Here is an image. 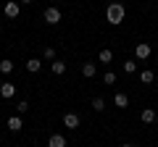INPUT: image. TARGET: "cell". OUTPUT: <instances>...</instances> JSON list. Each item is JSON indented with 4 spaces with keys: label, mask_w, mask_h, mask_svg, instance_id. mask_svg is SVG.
<instances>
[{
    "label": "cell",
    "mask_w": 158,
    "mask_h": 147,
    "mask_svg": "<svg viewBox=\"0 0 158 147\" xmlns=\"http://www.w3.org/2000/svg\"><path fill=\"white\" fill-rule=\"evenodd\" d=\"M19 11H21V6H19L16 0H8V3H6V16H8V18H16Z\"/></svg>",
    "instance_id": "8992f818"
},
{
    "label": "cell",
    "mask_w": 158,
    "mask_h": 147,
    "mask_svg": "<svg viewBox=\"0 0 158 147\" xmlns=\"http://www.w3.org/2000/svg\"><path fill=\"white\" fill-rule=\"evenodd\" d=\"M48 147H66V137L63 134H53L48 139Z\"/></svg>",
    "instance_id": "ba28073f"
},
{
    "label": "cell",
    "mask_w": 158,
    "mask_h": 147,
    "mask_svg": "<svg viewBox=\"0 0 158 147\" xmlns=\"http://www.w3.org/2000/svg\"><path fill=\"white\" fill-rule=\"evenodd\" d=\"M11 71H13V61L3 58V61H0V74H11Z\"/></svg>",
    "instance_id": "e0dca14e"
},
{
    "label": "cell",
    "mask_w": 158,
    "mask_h": 147,
    "mask_svg": "<svg viewBox=\"0 0 158 147\" xmlns=\"http://www.w3.org/2000/svg\"><path fill=\"white\" fill-rule=\"evenodd\" d=\"M113 105H116L118 110H124V108H129V97H127L124 92H116V95H113Z\"/></svg>",
    "instance_id": "5b68a950"
},
{
    "label": "cell",
    "mask_w": 158,
    "mask_h": 147,
    "mask_svg": "<svg viewBox=\"0 0 158 147\" xmlns=\"http://www.w3.org/2000/svg\"><path fill=\"white\" fill-rule=\"evenodd\" d=\"M135 55H137V61H145V58H150V45H148V42H140V45L135 47Z\"/></svg>",
    "instance_id": "277c9868"
},
{
    "label": "cell",
    "mask_w": 158,
    "mask_h": 147,
    "mask_svg": "<svg viewBox=\"0 0 158 147\" xmlns=\"http://www.w3.org/2000/svg\"><path fill=\"white\" fill-rule=\"evenodd\" d=\"M103 81H106V84H116V74H113V71H106V74H103Z\"/></svg>",
    "instance_id": "ffe728a7"
},
{
    "label": "cell",
    "mask_w": 158,
    "mask_h": 147,
    "mask_svg": "<svg viewBox=\"0 0 158 147\" xmlns=\"http://www.w3.org/2000/svg\"><path fill=\"white\" fill-rule=\"evenodd\" d=\"M98 58H100V63H111V61H113V50L103 47V50H100V55H98Z\"/></svg>",
    "instance_id": "9a60e30c"
},
{
    "label": "cell",
    "mask_w": 158,
    "mask_h": 147,
    "mask_svg": "<svg viewBox=\"0 0 158 147\" xmlns=\"http://www.w3.org/2000/svg\"><path fill=\"white\" fill-rule=\"evenodd\" d=\"M153 79H156V74H153V71H150V68H145V71H142V74H140V81H142V84H150V81H153Z\"/></svg>",
    "instance_id": "2e32d148"
},
{
    "label": "cell",
    "mask_w": 158,
    "mask_h": 147,
    "mask_svg": "<svg viewBox=\"0 0 158 147\" xmlns=\"http://www.w3.org/2000/svg\"><path fill=\"white\" fill-rule=\"evenodd\" d=\"M21 126H24L21 116H11V118H8V129L11 131H21Z\"/></svg>",
    "instance_id": "30bf717a"
},
{
    "label": "cell",
    "mask_w": 158,
    "mask_h": 147,
    "mask_svg": "<svg viewBox=\"0 0 158 147\" xmlns=\"http://www.w3.org/2000/svg\"><path fill=\"white\" fill-rule=\"evenodd\" d=\"M82 74H85L87 79H92V76L98 74V66L95 63H82Z\"/></svg>",
    "instance_id": "8fae6325"
},
{
    "label": "cell",
    "mask_w": 158,
    "mask_h": 147,
    "mask_svg": "<svg viewBox=\"0 0 158 147\" xmlns=\"http://www.w3.org/2000/svg\"><path fill=\"white\" fill-rule=\"evenodd\" d=\"M29 110V102L27 100H21V102H16V116H24Z\"/></svg>",
    "instance_id": "d6986e66"
},
{
    "label": "cell",
    "mask_w": 158,
    "mask_h": 147,
    "mask_svg": "<svg viewBox=\"0 0 158 147\" xmlns=\"http://www.w3.org/2000/svg\"><path fill=\"white\" fill-rule=\"evenodd\" d=\"M42 58H45V61H56V50H53V47H45V50H42Z\"/></svg>",
    "instance_id": "44dd1931"
},
{
    "label": "cell",
    "mask_w": 158,
    "mask_h": 147,
    "mask_svg": "<svg viewBox=\"0 0 158 147\" xmlns=\"http://www.w3.org/2000/svg\"><path fill=\"white\" fill-rule=\"evenodd\" d=\"M40 68H42V61H40V58H29V61H27V71L37 74Z\"/></svg>",
    "instance_id": "7c38bea8"
},
{
    "label": "cell",
    "mask_w": 158,
    "mask_h": 147,
    "mask_svg": "<svg viewBox=\"0 0 158 147\" xmlns=\"http://www.w3.org/2000/svg\"><path fill=\"white\" fill-rule=\"evenodd\" d=\"M124 16H127V8L121 6V3H111V6L106 8V18L111 21V26H118V24L124 21Z\"/></svg>",
    "instance_id": "6da1fadb"
},
{
    "label": "cell",
    "mask_w": 158,
    "mask_h": 147,
    "mask_svg": "<svg viewBox=\"0 0 158 147\" xmlns=\"http://www.w3.org/2000/svg\"><path fill=\"white\" fill-rule=\"evenodd\" d=\"M63 126H69V129H79V116L77 113H66V116H63Z\"/></svg>",
    "instance_id": "52a82bcc"
},
{
    "label": "cell",
    "mask_w": 158,
    "mask_h": 147,
    "mask_svg": "<svg viewBox=\"0 0 158 147\" xmlns=\"http://www.w3.org/2000/svg\"><path fill=\"white\" fill-rule=\"evenodd\" d=\"M50 68H53V74H58V76H61V74H66V63H63V61H58V58L50 63Z\"/></svg>",
    "instance_id": "4fadbf2b"
},
{
    "label": "cell",
    "mask_w": 158,
    "mask_h": 147,
    "mask_svg": "<svg viewBox=\"0 0 158 147\" xmlns=\"http://www.w3.org/2000/svg\"><path fill=\"white\" fill-rule=\"evenodd\" d=\"M90 105H92V110H95V113H103V110H106V100H103V97H95Z\"/></svg>",
    "instance_id": "5bb4252c"
},
{
    "label": "cell",
    "mask_w": 158,
    "mask_h": 147,
    "mask_svg": "<svg viewBox=\"0 0 158 147\" xmlns=\"http://www.w3.org/2000/svg\"><path fill=\"white\" fill-rule=\"evenodd\" d=\"M13 95H16V84H11V81H3V84H0V97L11 100Z\"/></svg>",
    "instance_id": "3957f363"
},
{
    "label": "cell",
    "mask_w": 158,
    "mask_h": 147,
    "mask_svg": "<svg viewBox=\"0 0 158 147\" xmlns=\"http://www.w3.org/2000/svg\"><path fill=\"white\" fill-rule=\"evenodd\" d=\"M135 71H137V61H132V58L124 61V74H135Z\"/></svg>",
    "instance_id": "ac0fdd59"
},
{
    "label": "cell",
    "mask_w": 158,
    "mask_h": 147,
    "mask_svg": "<svg viewBox=\"0 0 158 147\" xmlns=\"http://www.w3.org/2000/svg\"><path fill=\"white\" fill-rule=\"evenodd\" d=\"M121 147H135V145H121Z\"/></svg>",
    "instance_id": "603a6c76"
},
{
    "label": "cell",
    "mask_w": 158,
    "mask_h": 147,
    "mask_svg": "<svg viewBox=\"0 0 158 147\" xmlns=\"http://www.w3.org/2000/svg\"><path fill=\"white\" fill-rule=\"evenodd\" d=\"M19 3H24V6H29V3H34V0H19Z\"/></svg>",
    "instance_id": "7402d4cb"
},
{
    "label": "cell",
    "mask_w": 158,
    "mask_h": 147,
    "mask_svg": "<svg viewBox=\"0 0 158 147\" xmlns=\"http://www.w3.org/2000/svg\"><path fill=\"white\" fill-rule=\"evenodd\" d=\"M140 118H142V124H153L158 116H156V110H153V108H145V110L140 113Z\"/></svg>",
    "instance_id": "9c48e42d"
},
{
    "label": "cell",
    "mask_w": 158,
    "mask_h": 147,
    "mask_svg": "<svg viewBox=\"0 0 158 147\" xmlns=\"http://www.w3.org/2000/svg\"><path fill=\"white\" fill-rule=\"evenodd\" d=\"M42 16H45V21L50 24V26H56V24L61 21V11H58L56 6H48V8H45V13H42Z\"/></svg>",
    "instance_id": "7a4b0ae2"
}]
</instances>
